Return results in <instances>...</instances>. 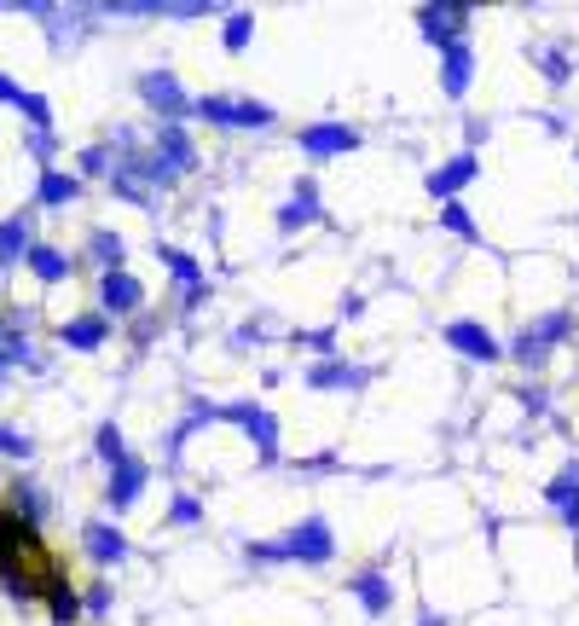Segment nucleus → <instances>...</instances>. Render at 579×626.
<instances>
[{
    "label": "nucleus",
    "instance_id": "1",
    "mask_svg": "<svg viewBox=\"0 0 579 626\" xmlns=\"http://www.w3.org/2000/svg\"><path fill=\"white\" fill-rule=\"evenodd\" d=\"M0 586H7L12 598H53V586H64L59 557L12 511H0Z\"/></svg>",
    "mask_w": 579,
    "mask_h": 626
},
{
    "label": "nucleus",
    "instance_id": "2",
    "mask_svg": "<svg viewBox=\"0 0 579 626\" xmlns=\"http://www.w3.org/2000/svg\"><path fill=\"white\" fill-rule=\"evenodd\" d=\"M574 343H579V308L556 302V308H533L516 331L504 336V360L516 366L527 383H539L544 371H551L556 354L574 348Z\"/></svg>",
    "mask_w": 579,
    "mask_h": 626
},
{
    "label": "nucleus",
    "instance_id": "3",
    "mask_svg": "<svg viewBox=\"0 0 579 626\" xmlns=\"http://www.w3.org/2000/svg\"><path fill=\"white\" fill-rule=\"evenodd\" d=\"M220 424H232V430L249 442V452H255V470H279V464H284V418L272 412L267 400H255V395H237V400H227Z\"/></svg>",
    "mask_w": 579,
    "mask_h": 626
},
{
    "label": "nucleus",
    "instance_id": "4",
    "mask_svg": "<svg viewBox=\"0 0 579 626\" xmlns=\"http://www.w3.org/2000/svg\"><path fill=\"white\" fill-rule=\"evenodd\" d=\"M192 123L215 128V133H272L279 128V111L255 93H197Z\"/></svg>",
    "mask_w": 579,
    "mask_h": 626
},
{
    "label": "nucleus",
    "instance_id": "5",
    "mask_svg": "<svg viewBox=\"0 0 579 626\" xmlns=\"http://www.w3.org/2000/svg\"><path fill=\"white\" fill-rule=\"evenodd\" d=\"M279 539H284V563H296V568H331L343 557L336 522L325 511H301L290 528H279Z\"/></svg>",
    "mask_w": 579,
    "mask_h": 626
},
{
    "label": "nucleus",
    "instance_id": "6",
    "mask_svg": "<svg viewBox=\"0 0 579 626\" xmlns=\"http://www.w3.org/2000/svg\"><path fill=\"white\" fill-rule=\"evenodd\" d=\"M440 343H447L452 360H464L475 371H492V366H504V336L487 325L481 314H452V319H440Z\"/></svg>",
    "mask_w": 579,
    "mask_h": 626
},
{
    "label": "nucleus",
    "instance_id": "7",
    "mask_svg": "<svg viewBox=\"0 0 579 626\" xmlns=\"http://www.w3.org/2000/svg\"><path fill=\"white\" fill-rule=\"evenodd\" d=\"M325 221H331L325 180H319V175H296V180H290V192H284V203L272 209V232H279V239H301V232H313Z\"/></svg>",
    "mask_w": 579,
    "mask_h": 626
},
{
    "label": "nucleus",
    "instance_id": "8",
    "mask_svg": "<svg viewBox=\"0 0 579 626\" xmlns=\"http://www.w3.org/2000/svg\"><path fill=\"white\" fill-rule=\"evenodd\" d=\"M203 168V151L192 140V123H168L157 128V140H151V175H157V192H168V186L192 180Z\"/></svg>",
    "mask_w": 579,
    "mask_h": 626
},
{
    "label": "nucleus",
    "instance_id": "9",
    "mask_svg": "<svg viewBox=\"0 0 579 626\" xmlns=\"http://www.w3.org/2000/svg\"><path fill=\"white\" fill-rule=\"evenodd\" d=\"M343 591H348V603H360V615H365V621H388V615H395V603H400L395 563H383V557H371V563L348 568Z\"/></svg>",
    "mask_w": 579,
    "mask_h": 626
},
{
    "label": "nucleus",
    "instance_id": "10",
    "mask_svg": "<svg viewBox=\"0 0 579 626\" xmlns=\"http://www.w3.org/2000/svg\"><path fill=\"white\" fill-rule=\"evenodd\" d=\"M157 261L168 267V284H175V314L180 319H197L203 308H209V296H215V284H209V273H203V261L197 256H185L180 244H163L157 239Z\"/></svg>",
    "mask_w": 579,
    "mask_h": 626
},
{
    "label": "nucleus",
    "instance_id": "11",
    "mask_svg": "<svg viewBox=\"0 0 579 626\" xmlns=\"http://www.w3.org/2000/svg\"><path fill=\"white\" fill-rule=\"evenodd\" d=\"M377 383V366L365 360H348V354H331V360H308L301 366V388H313V395H365V388Z\"/></svg>",
    "mask_w": 579,
    "mask_h": 626
},
{
    "label": "nucleus",
    "instance_id": "12",
    "mask_svg": "<svg viewBox=\"0 0 579 626\" xmlns=\"http://www.w3.org/2000/svg\"><path fill=\"white\" fill-rule=\"evenodd\" d=\"M360 145H365V133L353 128V123H343V116H319V123H301L296 128V151L308 163H343Z\"/></svg>",
    "mask_w": 579,
    "mask_h": 626
},
{
    "label": "nucleus",
    "instance_id": "13",
    "mask_svg": "<svg viewBox=\"0 0 579 626\" xmlns=\"http://www.w3.org/2000/svg\"><path fill=\"white\" fill-rule=\"evenodd\" d=\"M133 93H140V105L157 116V123H192V105L197 99L185 93V81L175 71H140V81H133Z\"/></svg>",
    "mask_w": 579,
    "mask_h": 626
},
{
    "label": "nucleus",
    "instance_id": "14",
    "mask_svg": "<svg viewBox=\"0 0 579 626\" xmlns=\"http://www.w3.org/2000/svg\"><path fill=\"white\" fill-rule=\"evenodd\" d=\"M412 24H417V36L423 47H452V41H469V29H475V7H458V0H423V7L412 12Z\"/></svg>",
    "mask_w": 579,
    "mask_h": 626
},
{
    "label": "nucleus",
    "instance_id": "15",
    "mask_svg": "<svg viewBox=\"0 0 579 626\" xmlns=\"http://www.w3.org/2000/svg\"><path fill=\"white\" fill-rule=\"evenodd\" d=\"M539 504L556 516V528L568 534V539H579V452H568L551 476L539 482Z\"/></svg>",
    "mask_w": 579,
    "mask_h": 626
},
{
    "label": "nucleus",
    "instance_id": "16",
    "mask_svg": "<svg viewBox=\"0 0 579 626\" xmlns=\"http://www.w3.org/2000/svg\"><path fill=\"white\" fill-rule=\"evenodd\" d=\"M475 180H481V151H452V157H440L435 168H423V192L435 197V209L440 203H458Z\"/></svg>",
    "mask_w": 579,
    "mask_h": 626
},
{
    "label": "nucleus",
    "instance_id": "17",
    "mask_svg": "<svg viewBox=\"0 0 579 626\" xmlns=\"http://www.w3.org/2000/svg\"><path fill=\"white\" fill-rule=\"evenodd\" d=\"M435 64H440V99H447V105H464V99L475 93V76H481V53H475V36H469V41L440 47Z\"/></svg>",
    "mask_w": 579,
    "mask_h": 626
},
{
    "label": "nucleus",
    "instance_id": "18",
    "mask_svg": "<svg viewBox=\"0 0 579 626\" xmlns=\"http://www.w3.org/2000/svg\"><path fill=\"white\" fill-rule=\"evenodd\" d=\"M145 279L128 273V267H111V273H99V314L105 319H133L145 314Z\"/></svg>",
    "mask_w": 579,
    "mask_h": 626
},
{
    "label": "nucleus",
    "instance_id": "19",
    "mask_svg": "<svg viewBox=\"0 0 579 626\" xmlns=\"http://www.w3.org/2000/svg\"><path fill=\"white\" fill-rule=\"evenodd\" d=\"M81 557H88L93 568H116L128 557V534L116 528L111 516H88L81 522Z\"/></svg>",
    "mask_w": 579,
    "mask_h": 626
},
{
    "label": "nucleus",
    "instance_id": "20",
    "mask_svg": "<svg viewBox=\"0 0 579 626\" xmlns=\"http://www.w3.org/2000/svg\"><path fill=\"white\" fill-rule=\"evenodd\" d=\"M145 487H151V464L145 459H128L123 464H111V482H105V504L111 511H133V504L145 499Z\"/></svg>",
    "mask_w": 579,
    "mask_h": 626
},
{
    "label": "nucleus",
    "instance_id": "21",
    "mask_svg": "<svg viewBox=\"0 0 579 626\" xmlns=\"http://www.w3.org/2000/svg\"><path fill=\"white\" fill-rule=\"evenodd\" d=\"M435 232H440V239H452V244H469V250L487 244L481 215H475L464 197H458V203H440V209H435Z\"/></svg>",
    "mask_w": 579,
    "mask_h": 626
},
{
    "label": "nucleus",
    "instance_id": "22",
    "mask_svg": "<svg viewBox=\"0 0 579 626\" xmlns=\"http://www.w3.org/2000/svg\"><path fill=\"white\" fill-rule=\"evenodd\" d=\"M59 343L76 348V354H99V348L111 343V319H105V314H76V319H64V325H59Z\"/></svg>",
    "mask_w": 579,
    "mask_h": 626
},
{
    "label": "nucleus",
    "instance_id": "23",
    "mask_svg": "<svg viewBox=\"0 0 579 626\" xmlns=\"http://www.w3.org/2000/svg\"><path fill=\"white\" fill-rule=\"evenodd\" d=\"M527 64H533V71L544 76V88H551V93H562V88L574 81V53H568V47L533 41V47H527Z\"/></svg>",
    "mask_w": 579,
    "mask_h": 626
},
{
    "label": "nucleus",
    "instance_id": "24",
    "mask_svg": "<svg viewBox=\"0 0 579 626\" xmlns=\"http://www.w3.org/2000/svg\"><path fill=\"white\" fill-rule=\"evenodd\" d=\"M24 267L41 284H64L76 273V256H70V250H59V244H47V239H36V244H29V256H24Z\"/></svg>",
    "mask_w": 579,
    "mask_h": 626
},
{
    "label": "nucleus",
    "instance_id": "25",
    "mask_svg": "<svg viewBox=\"0 0 579 626\" xmlns=\"http://www.w3.org/2000/svg\"><path fill=\"white\" fill-rule=\"evenodd\" d=\"M76 197H81V175H76V168H41V180H36V203H41V209H70Z\"/></svg>",
    "mask_w": 579,
    "mask_h": 626
},
{
    "label": "nucleus",
    "instance_id": "26",
    "mask_svg": "<svg viewBox=\"0 0 579 626\" xmlns=\"http://www.w3.org/2000/svg\"><path fill=\"white\" fill-rule=\"evenodd\" d=\"M284 343L313 354V360H331V354H343V325H290Z\"/></svg>",
    "mask_w": 579,
    "mask_h": 626
},
{
    "label": "nucleus",
    "instance_id": "27",
    "mask_svg": "<svg viewBox=\"0 0 579 626\" xmlns=\"http://www.w3.org/2000/svg\"><path fill=\"white\" fill-rule=\"evenodd\" d=\"M29 244H36V221H29V215L0 221V273H7V267H18V261L29 256Z\"/></svg>",
    "mask_w": 579,
    "mask_h": 626
},
{
    "label": "nucleus",
    "instance_id": "28",
    "mask_svg": "<svg viewBox=\"0 0 579 626\" xmlns=\"http://www.w3.org/2000/svg\"><path fill=\"white\" fill-rule=\"evenodd\" d=\"M249 41H255V12L249 7H227V18H220V53L244 59Z\"/></svg>",
    "mask_w": 579,
    "mask_h": 626
},
{
    "label": "nucleus",
    "instance_id": "29",
    "mask_svg": "<svg viewBox=\"0 0 579 626\" xmlns=\"http://www.w3.org/2000/svg\"><path fill=\"white\" fill-rule=\"evenodd\" d=\"M163 522H168V528H203V522H209V504H203V494H192V487H175Z\"/></svg>",
    "mask_w": 579,
    "mask_h": 626
},
{
    "label": "nucleus",
    "instance_id": "30",
    "mask_svg": "<svg viewBox=\"0 0 579 626\" xmlns=\"http://www.w3.org/2000/svg\"><path fill=\"white\" fill-rule=\"evenodd\" d=\"M123 256H128L123 232H111V227H93V232H88V261L99 267V273H111V267H123Z\"/></svg>",
    "mask_w": 579,
    "mask_h": 626
},
{
    "label": "nucleus",
    "instance_id": "31",
    "mask_svg": "<svg viewBox=\"0 0 579 626\" xmlns=\"http://www.w3.org/2000/svg\"><path fill=\"white\" fill-rule=\"evenodd\" d=\"M244 563L255 568V574H267V568H284V539L279 534H261V539H244Z\"/></svg>",
    "mask_w": 579,
    "mask_h": 626
},
{
    "label": "nucleus",
    "instance_id": "32",
    "mask_svg": "<svg viewBox=\"0 0 579 626\" xmlns=\"http://www.w3.org/2000/svg\"><path fill=\"white\" fill-rule=\"evenodd\" d=\"M12 516L29 522V528H41V522H47V494H41L36 482H18V487H12Z\"/></svg>",
    "mask_w": 579,
    "mask_h": 626
},
{
    "label": "nucleus",
    "instance_id": "33",
    "mask_svg": "<svg viewBox=\"0 0 579 626\" xmlns=\"http://www.w3.org/2000/svg\"><path fill=\"white\" fill-rule=\"evenodd\" d=\"M516 400H522V418H533V424L556 418V400H551V388H544V378H539V383H522Z\"/></svg>",
    "mask_w": 579,
    "mask_h": 626
},
{
    "label": "nucleus",
    "instance_id": "34",
    "mask_svg": "<svg viewBox=\"0 0 579 626\" xmlns=\"http://www.w3.org/2000/svg\"><path fill=\"white\" fill-rule=\"evenodd\" d=\"M272 343V331H267V314H249V319H237V331H232V348L237 354H249V348H261Z\"/></svg>",
    "mask_w": 579,
    "mask_h": 626
},
{
    "label": "nucleus",
    "instance_id": "35",
    "mask_svg": "<svg viewBox=\"0 0 579 626\" xmlns=\"http://www.w3.org/2000/svg\"><path fill=\"white\" fill-rule=\"evenodd\" d=\"M93 452H99V459H105V464H123V459H128V442H123V430H116L111 418H105V424L93 430Z\"/></svg>",
    "mask_w": 579,
    "mask_h": 626
},
{
    "label": "nucleus",
    "instance_id": "36",
    "mask_svg": "<svg viewBox=\"0 0 579 626\" xmlns=\"http://www.w3.org/2000/svg\"><path fill=\"white\" fill-rule=\"evenodd\" d=\"M487 140H492V123L481 111H464V151H481Z\"/></svg>",
    "mask_w": 579,
    "mask_h": 626
},
{
    "label": "nucleus",
    "instance_id": "37",
    "mask_svg": "<svg viewBox=\"0 0 579 626\" xmlns=\"http://www.w3.org/2000/svg\"><path fill=\"white\" fill-rule=\"evenodd\" d=\"M76 175H105L111 180V145H88L76 157Z\"/></svg>",
    "mask_w": 579,
    "mask_h": 626
},
{
    "label": "nucleus",
    "instance_id": "38",
    "mask_svg": "<svg viewBox=\"0 0 579 626\" xmlns=\"http://www.w3.org/2000/svg\"><path fill=\"white\" fill-rule=\"evenodd\" d=\"M29 452H36V442H29L24 430H7V424H0V459H29Z\"/></svg>",
    "mask_w": 579,
    "mask_h": 626
},
{
    "label": "nucleus",
    "instance_id": "39",
    "mask_svg": "<svg viewBox=\"0 0 579 626\" xmlns=\"http://www.w3.org/2000/svg\"><path fill=\"white\" fill-rule=\"evenodd\" d=\"M412 626H452V615H447L440 603H429V598H423V603L412 609Z\"/></svg>",
    "mask_w": 579,
    "mask_h": 626
},
{
    "label": "nucleus",
    "instance_id": "40",
    "mask_svg": "<svg viewBox=\"0 0 579 626\" xmlns=\"http://www.w3.org/2000/svg\"><path fill=\"white\" fill-rule=\"evenodd\" d=\"M29 151H36V157H41L47 168H53V151H59V140H53V133H29Z\"/></svg>",
    "mask_w": 579,
    "mask_h": 626
},
{
    "label": "nucleus",
    "instance_id": "41",
    "mask_svg": "<svg viewBox=\"0 0 579 626\" xmlns=\"http://www.w3.org/2000/svg\"><path fill=\"white\" fill-rule=\"evenodd\" d=\"M88 609H93V615H105V609H111V586H93L88 591Z\"/></svg>",
    "mask_w": 579,
    "mask_h": 626
},
{
    "label": "nucleus",
    "instance_id": "42",
    "mask_svg": "<svg viewBox=\"0 0 579 626\" xmlns=\"http://www.w3.org/2000/svg\"><path fill=\"white\" fill-rule=\"evenodd\" d=\"M574 76H579V53H574Z\"/></svg>",
    "mask_w": 579,
    "mask_h": 626
}]
</instances>
